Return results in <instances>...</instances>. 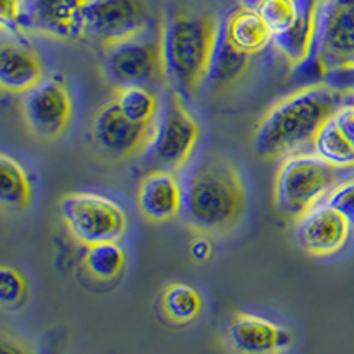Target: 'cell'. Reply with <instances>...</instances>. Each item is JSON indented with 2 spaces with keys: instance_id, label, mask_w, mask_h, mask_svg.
<instances>
[{
  "instance_id": "cell-28",
  "label": "cell",
  "mask_w": 354,
  "mask_h": 354,
  "mask_svg": "<svg viewBox=\"0 0 354 354\" xmlns=\"http://www.w3.org/2000/svg\"><path fill=\"white\" fill-rule=\"evenodd\" d=\"M326 204L344 214L354 227V176L347 177L326 197Z\"/></svg>"
},
{
  "instance_id": "cell-30",
  "label": "cell",
  "mask_w": 354,
  "mask_h": 354,
  "mask_svg": "<svg viewBox=\"0 0 354 354\" xmlns=\"http://www.w3.org/2000/svg\"><path fill=\"white\" fill-rule=\"evenodd\" d=\"M0 353L2 354H36L34 349L27 342L20 340L17 337L4 333L0 340Z\"/></svg>"
},
{
  "instance_id": "cell-26",
  "label": "cell",
  "mask_w": 354,
  "mask_h": 354,
  "mask_svg": "<svg viewBox=\"0 0 354 354\" xmlns=\"http://www.w3.org/2000/svg\"><path fill=\"white\" fill-rule=\"evenodd\" d=\"M27 277L17 266L4 264L0 268V301L4 306H17L27 298Z\"/></svg>"
},
{
  "instance_id": "cell-12",
  "label": "cell",
  "mask_w": 354,
  "mask_h": 354,
  "mask_svg": "<svg viewBox=\"0 0 354 354\" xmlns=\"http://www.w3.org/2000/svg\"><path fill=\"white\" fill-rule=\"evenodd\" d=\"M353 223L326 202L314 205L296 220V241L308 255L330 257L338 254L351 238Z\"/></svg>"
},
{
  "instance_id": "cell-5",
  "label": "cell",
  "mask_w": 354,
  "mask_h": 354,
  "mask_svg": "<svg viewBox=\"0 0 354 354\" xmlns=\"http://www.w3.org/2000/svg\"><path fill=\"white\" fill-rule=\"evenodd\" d=\"M354 66V0H319L310 55L298 69L322 82L331 69Z\"/></svg>"
},
{
  "instance_id": "cell-19",
  "label": "cell",
  "mask_w": 354,
  "mask_h": 354,
  "mask_svg": "<svg viewBox=\"0 0 354 354\" xmlns=\"http://www.w3.org/2000/svg\"><path fill=\"white\" fill-rule=\"evenodd\" d=\"M252 55L239 52L229 39L221 25L218 27L216 43H214L213 59L207 71V84L211 88H223L238 80L250 66Z\"/></svg>"
},
{
  "instance_id": "cell-9",
  "label": "cell",
  "mask_w": 354,
  "mask_h": 354,
  "mask_svg": "<svg viewBox=\"0 0 354 354\" xmlns=\"http://www.w3.org/2000/svg\"><path fill=\"white\" fill-rule=\"evenodd\" d=\"M145 0H87L84 11V36L106 48L140 36L151 27Z\"/></svg>"
},
{
  "instance_id": "cell-3",
  "label": "cell",
  "mask_w": 354,
  "mask_h": 354,
  "mask_svg": "<svg viewBox=\"0 0 354 354\" xmlns=\"http://www.w3.org/2000/svg\"><path fill=\"white\" fill-rule=\"evenodd\" d=\"M216 20L204 15L181 12L161 27L167 80L177 93L194 94L207 78L214 43Z\"/></svg>"
},
{
  "instance_id": "cell-29",
  "label": "cell",
  "mask_w": 354,
  "mask_h": 354,
  "mask_svg": "<svg viewBox=\"0 0 354 354\" xmlns=\"http://www.w3.org/2000/svg\"><path fill=\"white\" fill-rule=\"evenodd\" d=\"M322 82H326L328 85L340 91H351L354 93V66L351 68H340V69H331L324 75Z\"/></svg>"
},
{
  "instance_id": "cell-2",
  "label": "cell",
  "mask_w": 354,
  "mask_h": 354,
  "mask_svg": "<svg viewBox=\"0 0 354 354\" xmlns=\"http://www.w3.org/2000/svg\"><path fill=\"white\" fill-rule=\"evenodd\" d=\"M246 207V194L238 169L221 156L197 161L183 181V214L186 225L201 234L232 229Z\"/></svg>"
},
{
  "instance_id": "cell-33",
  "label": "cell",
  "mask_w": 354,
  "mask_h": 354,
  "mask_svg": "<svg viewBox=\"0 0 354 354\" xmlns=\"http://www.w3.org/2000/svg\"><path fill=\"white\" fill-rule=\"evenodd\" d=\"M353 106H354V100H353Z\"/></svg>"
},
{
  "instance_id": "cell-24",
  "label": "cell",
  "mask_w": 354,
  "mask_h": 354,
  "mask_svg": "<svg viewBox=\"0 0 354 354\" xmlns=\"http://www.w3.org/2000/svg\"><path fill=\"white\" fill-rule=\"evenodd\" d=\"M161 308L172 322L186 324L201 314L202 296L188 283H170L161 294Z\"/></svg>"
},
{
  "instance_id": "cell-27",
  "label": "cell",
  "mask_w": 354,
  "mask_h": 354,
  "mask_svg": "<svg viewBox=\"0 0 354 354\" xmlns=\"http://www.w3.org/2000/svg\"><path fill=\"white\" fill-rule=\"evenodd\" d=\"M30 0H0V24L4 32L18 36L28 30Z\"/></svg>"
},
{
  "instance_id": "cell-32",
  "label": "cell",
  "mask_w": 354,
  "mask_h": 354,
  "mask_svg": "<svg viewBox=\"0 0 354 354\" xmlns=\"http://www.w3.org/2000/svg\"><path fill=\"white\" fill-rule=\"evenodd\" d=\"M189 254H192V257H194L195 261L204 262L211 257V254H213V246H211V243L205 238H197L192 243V246H189Z\"/></svg>"
},
{
  "instance_id": "cell-6",
  "label": "cell",
  "mask_w": 354,
  "mask_h": 354,
  "mask_svg": "<svg viewBox=\"0 0 354 354\" xmlns=\"http://www.w3.org/2000/svg\"><path fill=\"white\" fill-rule=\"evenodd\" d=\"M103 73L115 88L131 85H161L167 80L161 27L151 25L140 36L105 48Z\"/></svg>"
},
{
  "instance_id": "cell-23",
  "label": "cell",
  "mask_w": 354,
  "mask_h": 354,
  "mask_svg": "<svg viewBox=\"0 0 354 354\" xmlns=\"http://www.w3.org/2000/svg\"><path fill=\"white\" fill-rule=\"evenodd\" d=\"M85 270L96 280L110 282L121 274L126 266V252L119 241L97 243V245L85 246L84 255Z\"/></svg>"
},
{
  "instance_id": "cell-18",
  "label": "cell",
  "mask_w": 354,
  "mask_h": 354,
  "mask_svg": "<svg viewBox=\"0 0 354 354\" xmlns=\"http://www.w3.org/2000/svg\"><path fill=\"white\" fill-rule=\"evenodd\" d=\"M298 17L287 32L273 37L277 50L290 66H298L310 55L315 34V15L319 0H298Z\"/></svg>"
},
{
  "instance_id": "cell-13",
  "label": "cell",
  "mask_w": 354,
  "mask_h": 354,
  "mask_svg": "<svg viewBox=\"0 0 354 354\" xmlns=\"http://www.w3.org/2000/svg\"><path fill=\"white\" fill-rule=\"evenodd\" d=\"M296 337L286 326L254 314H238L230 321L229 342L238 354H282Z\"/></svg>"
},
{
  "instance_id": "cell-25",
  "label": "cell",
  "mask_w": 354,
  "mask_h": 354,
  "mask_svg": "<svg viewBox=\"0 0 354 354\" xmlns=\"http://www.w3.org/2000/svg\"><path fill=\"white\" fill-rule=\"evenodd\" d=\"M254 9L261 15L273 37H277L292 27L294 20L298 17L299 2L298 0H259Z\"/></svg>"
},
{
  "instance_id": "cell-20",
  "label": "cell",
  "mask_w": 354,
  "mask_h": 354,
  "mask_svg": "<svg viewBox=\"0 0 354 354\" xmlns=\"http://www.w3.org/2000/svg\"><path fill=\"white\" fill-rule=\"evenodd\" d=\"M32 198V185L20 161L0 154V201L11 209H25Z\"/></svg>"
},
{
  "instance_id": "cell-4",
  "label": "cell",
  "mask_w": 354,
  "mask_h": 354,
  "mask_svg": "<svg viewBox=\"0 0 354 354\" xmlns=\"http://www.w3.org/2000/svg\"><path fill=\"white\" fill-rule=\"evenodd\" d=\"M351 170L335 167L314 151L283 158L274 179V204L286 216L298 220L351 177Z\"/></svg>"
},
{
  "instance_id": "cell-1",
  "label": "cell",
  "mask_w": 354,
  "mask_h": 354,
  "mask_svg": "<svg viewBox=\"0 0 354 354\" xmlns=\"http://www.w3.org/2000/svg\"><path fill=\"white\" fill-rule=\"evenodd\" d=\"M353 100L354 93L335 88L326 82L289 94L273 105L255 128V154L264 160H277L306 153L319 129Z\"/></svg>"
},
{
  "instance_id": "cell-15",
  "label": "cell",
  "mask_w": 354,
  "mask_h": 354,
  "mask_svg": "<svg viewBox=\"0 0 354 354\" xmlns=\"http://www.w3.org/2000/svg\"><path fill=\"white\" fill-rule=\"evenodd\" d=\"M87 0H30L28 30L61 39L84 36Z\"/></svg>"
},
{
  "instance_id": "cell-7",
  "label": "cell",
  "mask_w": 354,
  "mask_h": 354,
  "mask_svg": "<svg viewBox=\"0 0 354 354\" xmlns=\"http://www.w3.org/2000/svg\"><path fill=\"white\" fill-rule=\"evenodd\" d=\"M201 137V126L186 106L183 94L172 88L158 113L154 137L147 147V161L156 170L183 169L189 161Z\"/></svg>"
},
{
  "instance_id": "cell-14",
  "label": "cell",
  "mask_w": 354,
  "mask_h": 354,
  "mask_svg": "<svg viewBox=\"0 0 354 354\" xmlns=\"http://www.w3.org/2000/svg\"><path fill=\"white\" fill-rule=\"evenodd\" d=\"M44 80V64L36 50L18 37L0 43V87L8 94H27Z\"/></svg>"
},
{
  "instance_id": "cell-8",
  "label": "cell",
  "mask_w": 354,
  "mask_h": 354,
  "mask_svg": "<svg viewBox=\"0 0 354 354\" xmlns=\"http://www.w3.org/2000/svg\"><path fill=\"white\" fill-rule=\"evenodd\" d=\"M59 211L75 241L84 246L119 241L128 230V214L121 205L100 194H68Z\"/></svg>"
},
{
  "instance_id": "cell-22",
  "label": "cell",
  "mask_w": 354,
  "mask_h": 354,
  "mask_svg": "<svg viewBox=\"0 0 354 354\" xmlns=\"http://www.w3.org/2000/svg\"><path fill=\"white\" fill-rule=\"evenodd\" d=\"M312 149L331 165L354 169V145L347 140L342 129L338 128L335 117L319 129Z\"/></svg>"
},
{
  "instance_id": "cell-17",
  "label": "cell",
  "mask_w": 354,
  "mask_h": 354,
  "mask_svg": "<svg viewBox=\"0 0 354 354\" xmlns=\"http://www.w3.org/2000/svg\"><path fill=\"white\" fill-rule=\"evenodd\" d=\"M220 25L227 39L246 55L254 57L273 44V34L254 8L241 6L223 18Z\"/></svg>"
},
{
  "instance_id": "cell-31",
  "label": "cell",
  "mask_w": 354,
  "mask_h": 354,
  "mask_svg": "<svg viewBox=\"0 0 354 354\" xmlns=\"http://www.w3.org/2000/svg\"><path fill=\"white\" fill-rule=\"evenodd\" d=\"M335 121H337L338 128L342 129V133L347 137V140L354 145V106L351 105L344 106L340 112L335 115Z\"/></svg>"
},
{
  "instance_id": "cell-11",
  "label": "cell",
  "mask_w": 354,
  "mask_h": 354,
  "mask_svg": "<svg viewBox=\"0 0 354 354\" xmlns=\"http://www.w3.org/2000/svg\"><path fill=\"white\" fill-rule=\"evenodd\" d=\"M154 124H138L121 112L115 100L109 101L96 113L93 137L96 145L112 158H131L145 151L154 137Z\"/></svg>"
},
{
  "instance_id": "cell-10",
  "label": "cell",
  "mask_w": 354,
  "mask_h": 354,
  "mask_svg": "<svg viewBox=\"0 0 354 354\" xmlns=\"http://www.w3.org/2000/svg\"><path fill=\"white\" fill-rule=\"evenodd\" d=\"M25 122L32 135L43 140L59 138L71 122L73 101L61 75H52L24 94Z\"/></svg>"
},
{
  "instance_id": "cell-16",
  "label": "cell",
  "mask_w": 354,
  "mask_h": 354,
  "mask_svg": "<svg viewBox=\"0 0 354 354\" xmlns=\"http://www.w3.org/2000/svg\"><path fill=\"white\" fill-rule=\"evenodd\" d=\"M138 209L145 220L163 223L183 213V185L170 170H153L138 188Z\"/></svg>"
},
{
  "instance_id": "cell-21",
  "label": "cell",
  "mask_w": 354,
  "mask_h": 354,
  "mask_svg": "<svg viewBox=\"0 0 354 354\" xmlns=\"http://www.w3.org/2000/svg\"><path fill=\"white\" fill-rule=\"evenodd\" d=\"M115 103L129 121L138 124H154L160 113V100L151 87L131 85L115 88Z\"/></svg>"
}]
</instances>
